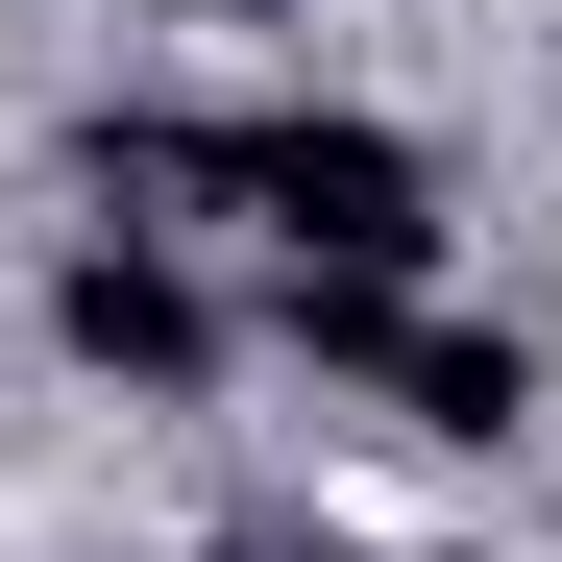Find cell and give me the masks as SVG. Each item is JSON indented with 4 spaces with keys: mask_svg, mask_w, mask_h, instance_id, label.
<instances>
[{
    "mask_svg": "<svg viewBox=\"0 0 562 562\" xmlns=\"http://www.w3.org/2000/svg\"><path fill=\"white\" fill-rule=\"evenodd\" d=\"M74 342H99V367H147V392H171V367H196V294H171V269H74Z\"/></svg>",
    "mask_w": 562,
    "mask_h": 562,
    "instance_id": "obj_2",
    "label": "cell"
},
{
    "mask_svg": "<svg viewBox=\"0 0 562 562\" xmlns=\"http://www.w3.org/2000/svg\"><path fill=\"white\" fill-rule=\"evenodd\" d=\"M147 171L269 196V221L342 245V269H392V245H416V147H392V123H147Z\"/></svg>",
    "mask_w": 562,
    "mask_h": 562,
    "instance_id": "obj_1",
    "label": "cell"
}]
</instances>
